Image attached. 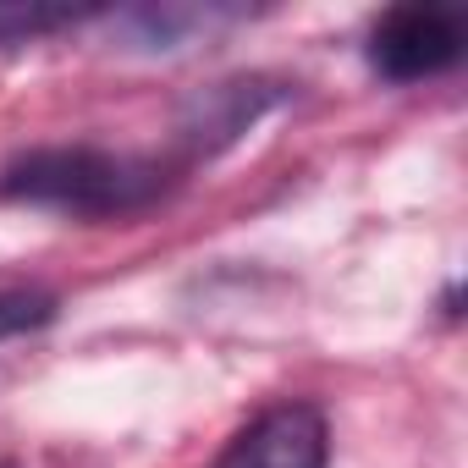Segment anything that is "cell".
<instances>
[{
	"mask_svg": "<svg viewBox=\"0 0 468 468\" xmlns=\"http://www.w3.org/2000/svg\"><path fill=\"white\" fill-rule=\"evenodd\" d=\"M165 193L160 160L94 149V144H61V149H28L0 171V198L56 209V215H83V220H111V215H138Z\"/></svg>",
	"mask_w": 468,
	"mask_h": 468,
	"instance_id": "6da1fadb",
	"label": "cell"
},
{
	"mask_svg": "<svg viewBox=\"0 0 468 468\" xmlns=\"http://www.w3.org/2000/svg\"><path fill=\"white\" fill-rule=\"evenodd\" d=\"M463 56V17L446 6H397L369 39V61L391 83H419Z\"/></svg>",
	"mask_w": 468,
	"mask_h": 468,
	"instance_id": "7a4b0ae2",
	"label": "cell"
},
{
	"mask_svg": "<svg viewBox=\"0 0 468 468\" xmlns=\"http://www.w3.org/2000/svg\"><path fill=\"white\" fill-rule=\"evenodd\" d=\"M325 457H331L325 413L309 402H276L249 430L231 435L215 468H325Z\"/></svg>",
	"mask_w": 468,
	"mask_h": 468,
	"instance_id": "3957f363",
	"label": "cell"
},
{
	"mask_svg": "<svg viewBox=\"0 0 468 468\" xmlns=\"http://www.w3.org/2000/svg\"><path fill=\"white\" fill-rule=\"evenodd\" d=\"M78 17V6H0V39H39L50 28H72Z\"/></svg>",
	"mask_w": 468,
	"mask_h": 468,
	"instance_id": "277c9868",
	"label": "cell"
},
{
	"mask_svg": "<svg viewBox=\"0 0 468 468\" xmlns=\"http://www.w3.org/2000/svg\"><path fill=\"white\" fill-rule=\"evenodd\" d=\"M50 314H56V298H45V292H6L0 298V342L45 325Z\"/></svg>",
	"mask_w": 468,
	"mask_h": 468,
	"instance_id": "5b68a950",
	"label": "cell"
},
{
	"mask_svg": "<svg viewBox=\"0 0 468 468\" xmlns=\"http://www.w3.org/2000/svg\"><path fill=\"white\" fill-rule=\"evenodd\" d=\"M0 468H12V463H0Z\"/></svg>",
	"mask_w": 468,
	"mask_h": 468,
	"instance_id": "8992f818",
	"label": "cell"
}]
</instances>
